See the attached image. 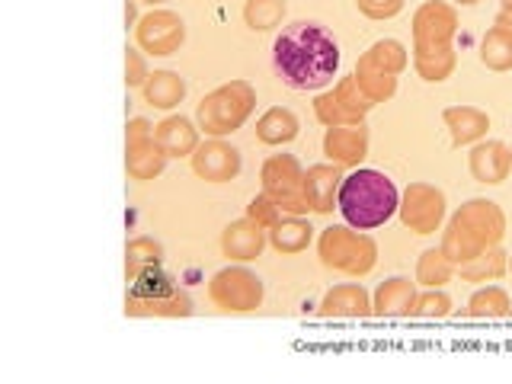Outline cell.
I'll return each mask as SVG.
<instances>
[{
    "label": "cell",
    "instance_id": "cell-1",
    "mask_svg": "<svg viewBox=\"0 0 512 384\" xmlns=\"http://www.w3.org/2000/svg\"><path fill=\"white\" fill-rule=\"evenodd\" d=\"M272 64L285 87L292 90H324L340 71V45L324 26L298 20L285 26L272 42Z\"/></svg>",
    "mask_w": 512,
    "mask_h": 384
},
{
    "label": "cell",
    "instance_id": "cell-2",
    "mask_svg": "<svg viewBox=\"0 0 512 384\" xmlns=\"http://www.w3.org/2000/svg\"><path fill=\"white\" fill-rule=\"evenodd\" d=\"M458 32V7L445 0H426L413 13V68L429 84H442L458 68L455 52Z\"/></svg>",
    "mask_w": 512,
    "mask_h": 384
},
{
    "label": "cell",
    "instance_id": "cell-3",
    "mask_svg": "<svg viewBox=\"0 0 512 384\" xmlns=\"http://www.w3.org/2000/svg\"><path fill=\"white\" fill-rule=\"evenodd\" d=\"M506 234V215L493 199H471L448 218L442 231V253L455 266L474 260L477 253L500 247Z\"/></svg>",
    "mask_w": 512,
    "mask_h": 384
},
{
    "label": "cell",
    "instance_id": "cell-4",
    "mask_svg": "<svg viewBox=\"0 0 512 384\" xmlns=\"http://www.w3.org/2000/svg\"><path fill=\"white\" fill-rule=\"evenodd\" d=\"M400 205V192L394 180H388L381 170L356 167L343 176L340 196H336V208L346 224L359 231H375L384 221H391Z\"/></svg>",
    "mask_w": 512,
    "mask_h": 384
},
{
    "label": "cell",
    "instance_id": "cell-5",
    "mask_svg": "<svg viewBox=\"0 0 512 384\" xmlns=\"http://www.w3.org/2000/svg\"><path fill=\"white\" fill-rule=\"evenodd\" d=\"M256 109V90L250 80H228L202 96L196 106V125L205 138H228L244 128Z\"/></svg>",
    "mask_w": 512,
    "mask_h": 384
},
{
    "label": "cell",
    "instance_id": "cell-6",
    "mask_svg": "<svg viewBox=\"0 0 512 384\" xmlns=\"http://www.w3.org/2000/svg\"><path fill=\"white\" fill-rule=\"evenodd\" d=\"M317 256L327 269L340 276L362 279L378 263V244L352 224H330L317 237Z\"/></svg>",
    "mask_w": 512,
    "mask_h": 384
},
{
    "label": "cell",
    "instance_id": "cell-7",
    "mask_svg": "<svg viewBox=\"0 0 512 384\" xmlns=\"http://www.w3.org/2000/svg\"><path fill=\"white\" fill-rule=\"evenodd\" d=\"M263 295H266L263 279L244 263L224 266L208 279V298L224 314H250L263 304Z\"/></svg>",
    "mask_w": 512,
    "mask_h": 384
},
{
    "label": "cell",
    "instance_id": "cell-8",
    "mask_svg": "<svg viewBox=\"0 0 512 384\" xmlns=\"http://www.w3.org/2000/svg\"><path fill=\"white\" fill-rule=\"evenodd\" d=\"M263 192L285 215H308L311 205L304 199V167L295 154H272L260 170Z\"/></svg>",
    "mask_w": 512,
    "mask_h": 384
},
{
    "label": "cell",
    "instance_id": "cell-9",
    "mask_svg": "<svg viewBox=\"0 0 512 384\" xmlns=\"http://www.w3.org/2000/svg\"><path fill=\"white\" fill-rule=\"evenodd\" d=\"M375 109V103L368 100L365 90L359 87L356 74H346L333 84V90H324L317 93L314 100V116L324 128H333V125H359L365 122L368 112Z\"/></svg>",
    "mask_w": 512,
    "mask_h": 384
},
{
    "label": "cell",
    "instance_id": "cell-10",
    "mask_svg": "<svg viewBox=\"0 0 512 384\" xmlns=\"http://www.w3.org/2000/svg\"><path fill=\"white\" fill-rule=\"evenodd\" d=\"M445 212H448L445 192L432 183H410L397 205V215L404 221V228L423 237L442 231Z\"/></svg>",
    "mask_w": 512,
    "mask_h": 384
},
{
    "label": "cell",
    "instance_id": "cell-11",
    "mask_svg": "<svg viewBox=\"0 0 512 384\" xmlns=\"http://www.w3.org/2000/svg\"><path fill=\"white\" fill-rule=\"evenodd\" d=\"M186 42V23L180 13L154 7L151 13H144L135 26V45L144 55L151 58H167L176 55Z\"/></svg>",
    "mask_w": 512,
    "mask_h": 384
},
{
    "label": "cell",
    "instance_id": "cell-12",
    "mask_svg": "<svg viewBox=\"0 0 512 384\" xmlns=\"http://www.w3.org/2000/svg\"><path fill=\"white\" fill-rule=\"evenodd\" d=\"M192 173L205 183H231L240 173V151L224 138H205L189 157Z\"/></svg>",
    "mask_w": 512,
    "mask_h": 384
},
{
    "label": "cell",
    "instance_id": "cell-13",
    "mask_svg": "<svg viewBox=\"0 0 512 384\" xmlns=\"http://www.w3.org/2000/svg\"><path fill=\"white\" fill-rule=\"evenodd\" d=\"M269 244V234L263 224H256L253 218H237L228 228L221 231V253L231 263H253Z\"/></svg>",
    "mask_w": 512,
    "mask_h": 384
},
{
    "label": "cell",
    "instance_id": "cell-14",
    "mask_svg": "<svg viewBox=\"0 0 512 384\" xmlns=\"http://www.w3.org/2000/svg\"><path fill=\"white\" fill-rule=\"evenodd\" d=\"M324 154L343 170H356L368 154V128L359 125H333L324 135Z\"/></svg>",
    "mask_w": 512,
    "mask_h": 384
},
{
    "label": "cell",
    "instance_id": "cell-15",
    "mask_svg": "<svg viewBox=\"0 0 512 384\" xmlns=\"http://www.w3.org/2000/svg\"><path fill=\"white\" fill-rule=\"evenodd\" d=\"M343 167L340 164H314L304 170V199H308L314 215H333L336 196H340V183H343Z\"/></svg>",
    "mask_w": 512,
    "mask_h": 384
},
{
    "label": "cell",
    "instance_id": "cell-16",
    "mask_svg": "<svg viewBox=\"0 0 512 384\" xmlns=\"http://www.w3.org/2000/svg\"><path fill=\"white\" fill-rule=\"evenodd\" d=\"M125 314L128 317H189L192 314V298L183 288H164V292L151 295H125Z\"/></svg>",
    "mask_w": 512,
    "mask_h": 384
},
{
    "label": "cell",
    "instance_id": "cell-17",
    "mask_svg": "<svg viewBox=\"0 0 512 384\" xmlns=\"http://www.w3.org/2000/svg\"><path fill=\"white\" fill-rule=\"evenodd\" d=\"M468 170L480 186H500L512 170L509 144L503 141H477L468 154Z\"/></svg>",
    "mask_w": 512,
    "mask_h": 384
},
{
    "label": "cell",
    "instance_id": "cell-18",
    "mask_svg": "<svg viewBox=\"0 0 512 384\" xmlns=\"http://www.w3.org/2000/svg\"><path fill=\"white\" fill-rule=\"evenodd\" d=\"M167 151L160 148L157 138H138V141H125V170L132 180L138 183H148L157 180L160 173L167 167Z\"/></svg>",
    "mask_w": 512,
    "mask_h": 384
},
{
    "label": "cell",
    "instance_id": "cell-19",
    "mask_svg": "<svg viewBox=\"0 0 512 384\" xmlns=\"http://www.w3.org/2000/svg\"><path fill=\"white\" fill-rule=\"evenodd\" d=\"M442 122L448 128V135H452L455 148H468V144L484 141L490 128V116L477 106H448L442 112Z\"/></svg>",
    "mask_w": 512,
    "mask_h": 384
},
{
    "label": "cell",
    "instance_id": "cell-20",
    "mask_svg": "<svg viewBox=\"0 0 512 384\" xmlns=\"http://www.w3.org/2000/svg\"><path fill=\"white\" fill-rule=\"evenodd\" d=\"M375 314L372 298L359 282H343L333 285L320 301V317H368Z\"/></svg>",
    "mask_w": 512,
    "mask_h": 384
},
{
    "label": "cell",
    "instance_id": "cell-21",
    "mask_svg": "<svg viewBox=\"0 0 512 384\" xmlns=\"http://www.w3.org/2000/svg\"><path fill=\"white\" fill-rule=\"evenodd\" d=\"M154 138L167 157H192V151L199 148V125L186 116H167L154 125Z\"/></svg>",
    "mask_w": 512,
    "mask_h": 384
},
{
    "label": "cell",
    "instance_id": "cell-22",
    "mask_svg": "<svg viewBox=\"0 0 512 384\" xmlns=\"http://www.w3.org/2000/svg\"><path fill=\"white\" fill-rule=\"evenodd\" d=\"M480 61L490 71H512V16L500 10V16L487 29L480 42Z\"/></svg>",
    "mask_w": 512,
    "mask_h": 384
},
{
    "label": "cell",
    "instance_id": "cell-23",
    "mask_svg": "<svg viewBox=\"0 0 512 384\" xmlns=\"http://www.w3.org/2000/svg\"><path fill=\"white\" fill-rule=\"evenodd\" d=\"M413 304H416V282L404 276L381 282L372 298V308L378 317H413Z\"/></svg>",
    "mask_w": 512,
    "mask_h": 384
},
{
    "label": "cell",
    "instance_id": "cell-24",
    "mask_svg": "<svg viewBox=\"0 0 512 384\" xmlns=\"http://www.w3.org/2000/svg\"><path fill=\"white\" fill-rule=\"evenodd\" d=\"M186 77H180L176 71H151V77L144 80V103L160 109V112H170L186 100Z\"/></svg>",
    "mask_w": 512,
    "mask_h": 384
},
{
    "label": "cell",
    "instance_id": "cell-25",
    "mask_svg": "<svg viewBox=\"0 0 512 384\" xmlns=\"http://www.w3.org/2000/svg\"><path fill=\"white\" fill-rule=\"evenodd\" d=\"M266 234H269V247L282 256H295L301 250H308L314 240V228L304 215H285L279 224H272Z\"/></svg>",
    "mask_w": 512,
    "mask_h": 384
},
{
    "label": "cell",
    "instance_id": "cell-26",
    "mask_svg": "<svg viewBox=\"0 0 512 384\" xmlns=\"http://www.w3.org/2000/svg\"><path fill=\"white\" fill-rule=\"evenodd\" d=\"M301 132L298 116L285 106H272L266 109L260 119H256V141L269 144V148H282V144H292Z\"/></svg>",
    "mask_w": 512,
    "mask_h": 384
},
{
    "label": "cell",
    "instance_id": "cell-27",
    "mask_svg": "<svg viewBox=\"0 0 512 384\" xmlns=\"http://www.w3.org/2000/svg\"><path fill=\"white\" fill-rule=\"evenodd\" d=\"M362 68H372V71H384V74H394L400 77L404 68L410 64V55H407V45L397 42V39H378L372 42L362 52V58L356 61Z\"/></svg>",
    "mask_w": 512,
    "mask_h": 384
},
{
    "label": "cell",
    "instance_id": "cell-28",
    "mask_svg": "<svg viewBox=\"0 0 512 384\" xmlns=\"http://www.w3.org/2000/svg\"><path fill=\"white\" fill-rule=\"evenodd\" d=\"M455 269H458V276L464 282H496V279L509 272V253L503 247H490V250L477 253L474 260L461 263Z\"/></svg>",
    "mask_w": 512,
    "mask_h": 384
},
{
    "label": "cell",
    "instance_id": "cell-29",
    "mask_svg": "<svg viewBox=\"0 0 512 384\" xmlns=\"http://www.w3.org/2000/svg\"><path fill=\"white\" fill-rule=\"evenodd\" d=\"M154 266H164V244L154 237H135L125 247V279L132 282L141 272H148Z\"/></svg>",
    "mask_w": 512,
    "mask_h": 384
},
{
    "label": "cell",
    "instance_id": "cell-30",
    "mask_svg": "<svg viewBox=\"0 0 512 384\" xmlns=\"http://www.w3.org/2000/svg\"><path fill=\"white\" fill-rule=\"evenodd\" d=\"M509 311H512V301L506 295V288H500V285H484V288H477V292L471 295L464 317L496 320V317H509Z\"/></svg>",
    "mask_w": 512,
    "mask_h": 384
},
{
    "label": "cell",
    "instance_id": "cell-31",
    "mask_svg": "<svg viewBox=\"0 0 512 384\" xmlns=\"http://www.w3.org/2000/svg\"><path fill=\"white\" fill-rule=\"evenodd\" d=\"M455 263L448 260V256L439 250H423L420 253V260H416V285H423V288H442L452 282L455 276Z\"/></svg>",
    "mask_w": 512,
    "mask_h": 384
},
{
    "label": "cell",
    "instance_id": "cell-32",
    "mask_svg": "<svg viewBox=\"0 0 512 384\" xmlns=\"http://www.w3.org/2000/svg\"><path fill=\"white\" fill-rule=\"evenodd\" d=\"M285 20V0H247L244 4V23L253 32H269L282 26Z\"/></svg>",
    "mask_w": 512,
    "mask_h": 384
},
{
    "label": "cell",
    "instance_id": "cell-33",
    "mask_svg": "<svg viewBox=\"0 0 512 384\" xmlns=\"http://www.w3.org/2000/svg\"><path fill=\"white\" fill-rule=\"evenodd\" d=\"M356 80L359 87L365 90V96L372 100L375 106L378 103H388L391 96L397 93V77L394 74H384V71H372V68H362V64H356Z\"/></svg>",
    "mask_w": 512,
    "mask_h": 384
},
{
    "label": "cell",
    "instance_id": "cell-34",
    "mask_svg": "<svg viewBox=\"0 0 512 384\" xmlns=\"http://www.w3.org/2000/svg\"><path fill=\"white\" fill-rule=\"evenodd\" d=\"M452 314V298H448L442 288H426L423 295H416L413 304V317H429V320H439Z\"/></svg>",
    "mask_w": 512,
    "mask_h": 384
},
{
    "label": "cell",
    "instance_id": "cell-35",
    "mask_svg": "<svg viewBox=\"0 0 512 384\" xmlns=\"http://www.w3.org/2000/svg\"><path fill=\"white\" fill-rule=\"evenodd\" d=\"M247 218H253L256 224H263V228L269 231L272 224H279V221L285 218V212L266 196V192H260V196H253V199H250V205H247Z\"/></svg>",
    "mask_w": 512,
    "mask_h": 384
},
{
    "label": "cell",
    "instance_id": "cell-36",
    "mask_svg": "<svg viewBox=\"0 0 512 384\" xmlns=\"http://www.w3.org/2000/svg\"><path fill=\"white\" fill-rule=\"evenodd\" d=\"M151 77L148 71V58H144L141 48H125V87L135 90V87H144V80Z\"/></svg>",
    "mask_w": 512,
    "mask_h": 384
},
{
    "label": "cell",
    "instance_id": "cell-37",
    "mask_svg": "<svg viewBox=\"0 0 512 384\" xmlns=\"http://www.w3.org/2000/svg\"><path fill=\"white\" fill-rule=\"evenodd\" d=\"M368 20H394L404 10V0H356Z\"/></svg>",
    "mask_w": 512,
    "mask_h": 384
},
{
    "label": "cell",
    "instance_id": "cell-38",
    "mask_svg": "<svg viewBox=\"0 0 512 384\" xmlns=\"http://www.w3.org/2000/svg\"><path fill=\"white\" fill-rule=\"evenodd\" d=\"M151 135H154V125L148 119H141V116H135L125 128V141H138V138H151Z\"/></svg>",
    "mask_w": 512,
    "mask_h": 384
},
{
    "label": "cell",
    "instance_id": "cell-39",
    "mask_svg": "<svg viewBox=\"0 0 512 384\" xmlns=\"http://www.w3.org/2000/svg\"><path fill=\"white\" fill-rule=\"evenodd\" d=\"M138 20H141V16H138V0H125V26H138Z\"/></svg>",
    "mask_w": 512,
    "mask_h": 384
},
{
    "label": "cell",
    "instance_id": "cell-40",
    "mask_svg": "<svg viewBox=\"0 0 512 384\" xmlns=\"http://www.w3.org/2000/svg\"><path fill=\"white\" fill-rule=\"evenodd\" d=\"M474 4H480V0H455V7H474Z\"/></svg>",
    "mask_w": 512,
    "mask_h": 384
},
{
    "label": "cell",
    "instance_id": "cell-41",
    "mask_svg": "<svg viewBox=\"0 0 512 384\" xmlns=\"http://www.w3.org/2000/svg\"><path fill=\"white\" fill-rule=\"evenodd\" d=\"M138 4H151V7H160V4H167V0H138Z\"/></svg>",
    "mask_w": 512,
    "mask_h": 384
},
{
    "label": "cell",
    "instance_id": "cell-42",
    "mask_svg": "<svg viewBox=\"0 0 512 384\" xmlns=\"http://www.w3.org/2000/svg\"><path fill=\"white\" fill-rule=\"evenodd\" d=\"M500 4H503V13H509V16H512V0H500Z\"/></svg>",
    "mask_w": 512,
    "mask_h": 384
},
{
    "label": "cell",
    "instance_id": "cell-43",
    "mask_svg": "<svg viewBox=\"0 0 512 384\" xmlns=\"http://www.w3.org/2000/svg\"><path fill=\"white\" fill-rule=\"evenodd\" d=\"M509 272H512V256H509Z\"/></svg>",
    "mask_w": 512,
    "mask_h": 384
},
{
    "label": "cell",
    "instance_id": "cell-44",
    "mask_svg": "<svg viewBox=\"0 0 512 384\" xmlns=\"http://www.w3.org/2000/svg\"><path fill=\"white\" fill-rule=\"evenodd\" d=\"M509 317H512V311H509Z\"/></svg>",
    "mask_w": 512,
    "mask_h": 384
},
{
    "label": "cell",
    "instance_id": "cell-45",
    "mask_svg": "<svg viewBox=\"0 0 512 384\" xmlns=\"http://www.w3.org/2000/svg\"><path fill=\"white\" fill-rule=\"evenodd\" d=\"M509 154H512V148H509Z\"/></svg>",
    "mask_w": 512,
    "mask_h": 384
}]
</instances>
